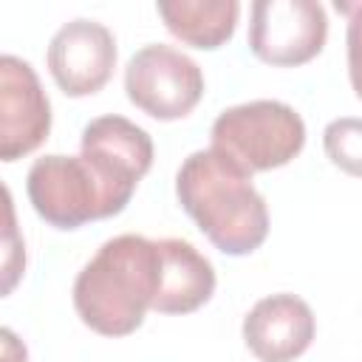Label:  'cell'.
I'll use <instances>...</instances> for the list:
<instances>
[{"label": "cell", "mask_w": 362, "mask_h": 362, "mask_svg": "<svg viewBox=\"0 0 362 362\" xmlns=\"http://www.w3.org/2000/svg\"><path fill=\"white\" fill-rule=\"evenodd\" d=\"M156 8L170 34L206 51L223 45L235 34L240 14L238 0H158Z\"/></svg>", "instance_id": "12"}, {"label": "cell", "mask_w": 362, "mask_h": 362, "mask_svg": "<svg viewBox=\"0 0 362 362\" xmlns=\"http://www.w3.org/2000/svg\"><path fill=\"white\" fill-rule=\"evenodd\" d=\"M79 156L124 204H130L136 184L153 164V141L147 130L124 116L110 113L85 124Z\"/></svg>", "instance_id": "8"}, {"label": "cell", "mask_w": 362, "mask_h": 362, "mask_svg": "<svg viewBox=\"0 0 362 362\" xmlns=\"http://www.w3.org/2000/svg\"><path fill=\"white\" fill-rule=\"evenodd\" d=\"M127 99L153 119L187 116L204 96V74L195 59L173 45H144L124 68Z\"/></svg>", "instance_id": "5"}, {"label": "cell", "mask_w": 362, "mask_h": 362, "mask_svg": "<svg viewBox=\"0 0 362 362\" xmlns=\"http://www.w3.org/2000/svg\"><path fill=\"white\" fill-rule=\"evenodd\" d=\"M28 201L57 229H76L88 221L119 215L127 204L102 181L82 156H42L25 178Z\"/></svg>", "instance_id": "4"}, {"label": "cell", "mask_w": 362, "mask_h": 362, "mask_svg": "<svg viewBox=\"0 0 362 362\" xmlns=\"http://www.w3.org/2000/svg\"><path fill=\"white\" fill-rule=\"evenodd\" d=\"M51 130V105L34 68L11 54L0 57V158L14 161L37 150Z\"/></svg>", "instance_id": "7"}, {"label": "cell", "mask_w": 362, "mask_h": 362, "mask_svg": "<svg viewBox=\"0 0 362 362\" xmlns=\"http://www.w3.org/2000/svg\"><path fill=\"white\" fill-rule=\"evenodd\" d=\"M161 272H158V294L153 300V311L158 314H189L201 308L215 291V269L212 263L181 238L156 240Z\"/></svg>", "instance_id": "11"}, {"label": "cell", "mask_w": 362, "mask_h": 362, "mask_svg": "<svg viewBox=\"0 0 362 362\" xmlns=\"http://www.w3.org/2000/svg\"><path fill=\"white\" fill-rule=\"evenodd\" d=\"M243 339L260 362H291L314 339V314L297 294L263 297L243 320Z\"/></svg>", "instance_id": "10"}, {"label": "cell", "mask_w": 362, "mask_h": 362, "mask_svg": "<svg viewBox=\"0 0 362 362\" xmlns=\"http://www.w3.org/2000/svg\"><path fill=\"white\" fill-rule=\"evenodd\" d=\"M328 37V17L317 0L252 3L249 48L269 65H303L314 59Z\"/></svg>", "instance_id": "6"}, {"label": "cell", "mask_w": 362, "mask_h": 362, "mask_svg": "<svg viewBox=\"0 0 362 362\" xmlns=\"http://www.w3.org/2000/svg\"><path fill=\"white\" fill-rule=\"evenodd\" d=\"M175 195L223 255H249L269 235L266 201L252 187V175L212 147L184 158L175 175Z\"/></svg>", "instance_id": "1"}, {"label": "cell", "mask_w": 362, "mask_h": 362, "mask_svg": "<svg viewBox=\"0 0 362 362\" xmlns=\"http://www.w3.org/2000/svg\"><path fill=\"white\" fill-rule=\"evenodd\" d=\"M322 144L328 158L342 173L362 178V119L354 116L334 119L322 133Z\"/></svg>", "instance_id": "13"}, {"label": "cell", "mask_w": 362, "mask_h": 362, "mask_svg": "<svg viewBox=\"0 0 362 362\" xmlns=\"http://www.w3.org/2000/svg\"><path fill=\"white\" fill-rule=\"evenodd\" d=\"M3 345H6V356H3L6 362H25V348L14 339V334L8 328L3 331Z\"/></svg>", "instance_id": "15"}, {"label": "cell", "mask_w": 362, "mask_h": 362, "mask_svg": "<svg viewBox=\"0 0 362 362\" xmlns=\"http://www.w3.org/2000/svg\"><path fill=\"white\" fill-rule=\"evenodd\" d=\"M337 8L351 14L348 17V34H345V42H348V76H351L354 93L362 99V3H356V6L337 3Z\"/></svg>", "instance_id": "14"}, {"label": "cell", "mask_w": 362, "mask_h": 362, "mask_svg": "<svg viewBox=\"0 0 362 362\" xmlns=\"http://www.w3.org/2000/svg\"><path fill=\"white\" fill-rule=\"evenodd\" d=\"M116 65V40L96 20H71L48 42V68L68 96H88L105 88Z\"/></svg>", "instance_id": "9"}, {"label": "cell", "mask_w": 362, "mask_h": 362, "mask_svg": "<svg viewBox=\"0 0 362 362\" xmlns=\"http://www.w3.org/2000/svg\"><path fill=\"white\" fill-rule=\"evenodd\" d=\"M161 257L156 240L116 235L82 266L74 283V305L88 328L105 337H127L158 294Z\"/></svg>", "instance_id": "2"}, {"label": "cell", "mask_w": 362, "mask_h": 362, "mask_svg": "<svg viewBox=\"0 0 362 362\" xmlns=\"http://www.w3.org/2000/svg\"><path fill=\"white\" fill-rule=\"evenodd\" d=\"M305 144V124L294 107L257 99L226 107L212 124V150L232 158L249 175L288 164Z\"/></svg>", "instance_id": "3"}]
</instances>
